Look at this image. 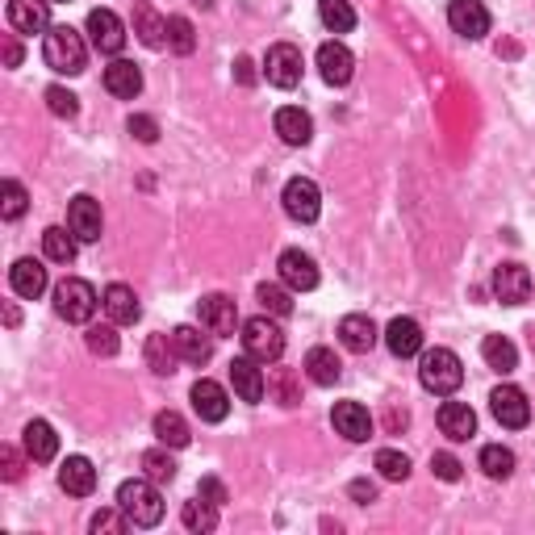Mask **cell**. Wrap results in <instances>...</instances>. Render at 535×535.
Here are the masks:
<instances>
[{
	"instance_id": "cell-1",
	"label": "cell",
	"mask_w": 535,
	"mask_h": 535,
	"mask_svg": "<svg viewBox=\"0 0 535 535\" xmlns=\"http://www.w3.org/2000/svg\"><path fill=\"white\" fill-rule=\"evenodd\" d=\"M42 59L51 72L59 76H80L84 72V59H88V46L80 38V30L72 26H51L42 34Z\"/></svg>"
},
{
	"instance_id": "cell-2",
	"label": "cell",
	"mask_w": 535,
	"mask_h": 535,
	"mask_svg": "<svg viewBox=\"0 0 535 535\" xmlns=\"http://www.w3.org/2000/svg\"><path fill=\"white\" fill-rule=\"evenodd\" d=\"M118 506L130 515L134 527H155L159 519H164V498H159L155 481L143 473V477H130L118 485Z\"/></svg>"
},
{
	"instance_id": "cell-3",
	"label": "cell",
	"mask_w": 535,
	"mask_h": 535,
	"mask_svg": "<svg viewBox=\"0 0 535 535\" xmlns=\"http://www.w3.org/2000/svg\"><path fill=\"white\" fill-rule=\"evenodd\" d=\"M418 381H423L427 393L448 398V393H456L464 385V364L448 347H431V352H423V360H418Z\"/></svg>"
},
{
	"instance_id": "cell-4",
	"label": "cell",
	"mask_w": 535,
	"mask_h": 535,
	"mask_svg": "<svg viewBox=\"0 0 535 535\" xmlns=\"http://www.w3.org/2000/svg\"><path fill=\"white\" fill-rule=\"evenodd\" d=\"M239 339H243V352H247L251 360H260V364H276V360L285 356V331L276 327L268 314L247 318Z\"/></svg>"
},
{
	"instance_id": "cell-5",
	"label": "cell",
	"mask_w": 535,
	"mask_h": 535,
	"mask_svg": "<svg viewBox=\"0 0 535 535\" xmlns=\"http://www.w3.org/2000/svg\"><path fill=\"white\" fill-rule=\"evenodd\" d=\"M97 306H101L97 289H92L88 281H80V276H67V281L55 285V314L59 318H67V322H92Z\"/></svg>"
},
{
	"instance_id": "cell-6",
	"label": "cell",
	"mask_w": 535,
	"mask_h": 535,
	"mask_svg": "<svg viewBox=\"0 0 535 535\" xmlns=\"http://www.w3.org/2000/svg\"><path fill=\"white\" fill-rule=\"evenodd\" d=\"M301 72H306V63H301V51L293 42H272L268 55H264V80L272 88H297L301 84Z\"/></svg>"
},
{
	"instance_id": "cell-7",
	"label": "cell",
	"mask_w": 535,
	"mask_h": 535,
	"mask_svg": "<svg viewBox=\"0 0 535 535\" xmlns=\"http://www.w3.org/2000/svg\"><path fill=\"white\" fill-rule=\"evenodd\" d=\"M281 201H285V214H289L293 222H301V226L318 222V214H322V193H318V184H314L310 176H293V180L285 184Z\"/></svg>"
},
{
	"instance_id": "cell-8",
	"label": "cell",
	"mask_w": 535,
	"mask_h": 535,
	"mask_svg": "<svg viewBox=\"0 0 535 535\" xmlns=\"http://www.w3.org/2000/svg\"><path fill=\"white\" fill-rule=\"evenodd\" d=\"M197 318H201V327L209 331V335H235V331H243L239 327V306H235V297H226V293H209V297H201L197 301Z\"/></svg>"
},
{
	"instance_id": "cell-9",
	"label": "cell",
	"mask_w": 535,
	"mask_h": 535,
	"mask_svg": "<svg viewBox=\"0 0 535 535\" xmlns=\"http://www.w3.org/2000/svg\"><path fill=\"white\" fill-rule=\"evenodd\" d=\"M88 42H92V51H101V55H122V46H126L122 17L113 9H92L88 13Z\"/></svg>"
},
{
	"instance_id": "cell-10",
	"label": "cell",
	"mask_w": 535,
	"mask_h": 535,
	"mask_svg": "<svg viewBox=\"0 0 535 535\" xmlns=\"http://www.w3.org/2000/svg\"><path fill=\"white\" fill-rule=\"evenodd\" d=\"M490 410H494L498 423L510 427V431H519V427L531 423V402H527V393L519 385H498L490 393Z\"/></svg>"
},
{
	"instance_id": "cell-11",
	"label": "cell",
	"mask_w": 535,
	"mask_h": 535,
	"mask_svg": "<svg viewBox=\"0 0 535 535\" xmlns=\"http://www.w3.org/2000/svg\"><path fill=\"white\" fill-rule=\"evenodd\" d=\"M318 72H322V80H327L331 88L352 84V76H356V55L347 51L339 38L322 42V46H318Z\"/></svg>"
},
{
	"instance_id": "cell-12",
	"label": "cell",
	"mask_w": 535,
	"mask_h": 535,
	"mask_svg": "<svg viewBox=\"0 0 535 535\" xmlns=\"http://www.w3.org/2000/svg\"><path fill=\"white\" fill-rule=\"evenodd\" d=\"M448 26H452V34L477 42V38L490 34V9H485L481 0H452L448 5Z\"/></svg>"
},
{
	"instance_id": "cell-13",
	"label": "cell",
	"mask_w": 535,
	"mask_h": 535,
	"mask_svg": "<svg viewBox=\"0 0 535 535\" xmlns=\"http://www.w3.org/2000/svg\"><path fill=\"white\" fill-rule=\"evenodd\" d=\"M67 226H72V235L80 243H97L101 230H105V218H101V201L97 197H72V205H67Z\"/></svg>"
},
{
	"instance_id": "cell-14",
	"label": "cell",
	"mask_w": 535,
	"mask_h": 535,
	"mask_svg": "<svg viewBox=\"0 0 535 535\" xmlns=\"http://www.w3.org/2000/svg\"><path fill=\"white\" fill-rule=\"evenodd\" d=\"M276 268H281L285 289H293V293H310V289H318V264L310 260L306 251H297V247L281 251V260H276Z\"/></svg>"
},
{
	"instance_id": "cell-15",
	"label": "cell",
	"mask_w": 535,
	"mask_h": 535,
	"mask_svg": "<svg viewBox=\"0 0 535 535\" xmlns=\"http://www.w3.org/2000/svg\"><path fill=\"white\" fill-rule=\"evenodd\" d=\"M535 281L531 272L523 264H498L494 268V297L502 301V306H523V301L531 297Z\"/></svg>"
},
{
	"instance_id": "cell-16",
	"label": "cell",
	"mask_w": 535,
	"mask_h": 535,
	"mask_svg": "<svg viewBox=\"0 0 535 535\" xmlns=\"http://www.w3.org/2000/svg\"><path fill=\"white\" fill-rule=\"evenodd\" d=\"M230 385H235V393L243 402H264V393H268V381H264V368L260 360H251L247 352L239 360H230Z\"/></svg>"
},
{
	"instance_id": "cell-17",
	"label": "cell",
	"mask_w": 535,
	"mask_h": 535,
	"mask_svg": "<svg viewBox=\"0 0 535 535\" xmlns=\"http://www.w3.org/2000/svg\"><path fill=\"white\" fill-rule=\"evenodd\" d=\"M189 398H193V410H197L201 423H222V418L230 414V393L218 381H209V377H201L189 389Z\"/></svg>"
},
{
	"instance_id": "cell-18",
	"label": "cell",
	"mask_w": 535,
	"mask_h": 535,
	"mask_svg": "<svg viewBox=\"0 0 535 535\" xmlns=\"http://www.w3.org/2000/svg\"><path fill=\"white\" fill-rule=\"evenodd\" d=\"M9 26L17 34H46L51 30V0H9Z\"/></svg>"
},
{
	"instance_id": "cell-19",
	"label": "cell",
	"mask_w": 535,
	"mask_h": 535,
	"mask_svg": "<svg viewBox=\"0 0 535 535\" xmlns=\"http://www.w3.org/2000/svg\"><path fill=\"white\" fill-rule=\"evenodd\" d=\"M59 490L72 494V498H88L97 490V469H92L88 456H67L59 464Z\"/></svg>"
},
{
	"instance_id": "cell-20",
	"label": "cell",
	"mask_w": 535,
	"mask_h": 535,
	"mask_svg": "<svg viewBox=\"0 0 535 535\" xmlns=\"http://www.w3.org/2000/svg\"><path fill=\"white\" fill-rule=\"evenodd\" d=\"M381 331H377V322H372L368 314H347L339 322V343L347 347V352H356V356H368L372 347H377Z\"/></svg>"
},
{
	"instance_id": "cell-21",
	"label": "cell",
	"mask_w": 535,
	"mask_h": 535,
	"mask_svg": "<svg viewBox=\"0 0 535 535\" xmlns=\"http://www.w3.org/2000/svg\"><path fill=\"white\" fill-rule=\"evenodd\" d=\"M331 423H335V431H339L343 439H352V444H364V439L372 435V414H368V406H360V402H335Z\"/></svg>"
},
{
	"instance_id": "cell-22",
	"label": "cell",
	"mask_w": 535,
	"mask_h": 535,
	"mask_svg": "<svg viewBox=\"0 0 535 535\" xmlns=\"http://www.w3.org/2000/svg\"><path fill=\"white\" fill-rule=\"evenodd\" d=\"M439 431H444L452 444H464V439L477 435V414L469 402H444L439 406Z\"/></svg>"
},
{
	"instance_id": "cell-23",
	"label": "cell",
	"mask_w": 535,
	"mask_h": 535,
	"mask_svg": "<svg viewBox=\"0 0 535 535\" xmlns=\"http://www.w3.org/2000/svg\"><path fill=\"white\" fill-rule=\"evenodd\" d=\"M385 347L398 360H410L423 352V327H418L414 318H393L389 327H385Z\"/></svg>"
},
{
	"instance_id": "cell-24",
	"label": "cell",
	"mask_w": 535,
	"mask_h": 535,
	"mask_svg": "<svg viewBox=\"0 0 535 535\" xmlns=\"http://www.w3.org/2000/svg\"><path fill=\"white\" fill-rule=\"evenodd\" d=\"M105 92L118 101H134L138 92H143V72H138L130 59H113L105 67Z\"/></svg>"
},
{
	"instance_id": "cell-25",
	"label": "cell",
	"mask_w": 535,
	"mask_h": 535,
	"mask_svg": "<svg viewBox=\"0 0 535 535\" xmlns=\"http://www.w3.org/2000/svg\"><path fill=\"white\" fill-rule=\"evenodd\" d=\"M101 306L109 314V322H118V327H134L138 318H143V306H138V297L130 285H109L101 293Z\"/></svg>"
},
{
	"instance_id": "cell-26",
	"label": "cell",
	"mask_w": 535,
	"mask_h": 535,
	"mask_svg": "<svg viewBox=\"0 0 535 535\" xmlns=\"http://www.w3.org/2000/svg\"><path fill=\"white\" fill-rule=\"evenodd\" d=\"M172 343H176V356L184 364H197L201 368V364H209V356H214V339L201 335V327H189V322L172 331Z\"/></svg>"
},
{
	"instance_id": "cell-27",
	"label": "cell",
	"mask_w": 535,
	"mask_h": 535,
	"mask_svg": "<svg viewBox=\"0 0 535 535\" xmlns=\"http://www.w3.org/2000/svg\"><path fill=\"white\" fill-rule=\"evenodd\" d=\"M276 134H281V143H289V147H306L310 138H314L310 113H306V109H297V105L276 109Z\"/></svg>"
},
{
	"instance_id": "cell-28",
	"label": "cell",
	"mask_w": 535,
	"mask_h": 535,
	"mask_svg": "<svg viewBox=\"0 0 535 535\" xmlns=\"http://www.w3.org/2000/svg\"><path fill=\"white\" fill-rule=\"evenodd\" d=\"M9 285H13V293H17V297L38 301V297L46 293V268L26 255V260H17V264L9 268Z\"/></svg>"
},
{
	"instance_id": "cell-29",
	"label": "cell",
	"mask_w": 535,
	"mask_h": 535,
	"mask_svg": "<svg viewBox=\"0 0 535 535\" xmlns=\"http://www.w3.org/2000/svg\"><path fill=\"white\" fill-rule=\"evenodd\" d=\"M134 34H138V42H143L147 51H159V46L168 42V17H159L147 0H138L134 5Z\"/></svg>"
},
{
	"instance_id": "cell-30",
	"label": "cell",
	"mask_w": 535,
	"mask_h": 535,
	"mask_svg": "<svg viewBox=\"0 0 535 535\" xmlns=\"http://www.w3.org/2000/svg\"><path fill=\"white\" fill-rule=\"evenodd\" d=\"M21 435H26V456H30L34 464L55 460V452H59V435H55V427L46 423V418H30Z\"/></svg>"
},
{
	"instance_id": "cell-31",
	"label": "cell",
	"mask_w": 535,
	"mask_h": 535,
	"mask_svg": "<svg viewBox=\"0 0 535 535\" xmlns=\"http://www.w3.org/2000/svg\"><path fill=\"white\" fill-rule=\"evenodd\" d=\"M306 377L322 389H331L343 377V364H339V356L331 352V347H310L306 352Z\"/></svg>"
},
{
	"instance_id": "cell-32",
	"label": "cell",
	"mask_w": 535,
	"mask_h": 535,
	"mask_svg": "<svg viewBox=\"0 0 535 535\" xmlns=\"http://www.w3.org/2000/svg\"><path fill=\"white\" fill-rule=\"evenodd\" d=\"M481 356H485V364H490L494 372H502V377L519 368V347L510 343L506 335H485L481 339Z\"/></svg>"
},
{
	"instance_id": "cell-33",
	"label": "cell",
	"mask_w": 535,
	"mask_h": 535,
	"mask_svg": "<svg viewBox=\"0 0 535 535\" xmlns=\"http://www.w3.org/2000/svg\"><path fill=\"white\" fill-rule=\"evenodd\" d=\"M76 235H72V226H46L42 230V251H46V260L51 264H72L76 260Z\"/></svg>"
},
{
	"instance_id": "cell-34",
	"label": "cell",
	"mask_w": 535,
	"mask_h": 535,
	"mask_svg": "<svg viewBox=\"0 0 535 535\" xmlns=\"http://www.w3.org/2000/svg\"><path fill=\"white\" fill-rule=\"evenodd\" d=\"M155 435H159V444H168V448H189V439H193L189 423H184L176 410H159L155 414Z\"/></svg>"
},
{
	"instance_id": "cell-35",
	"label": "cell",
	"mask_w": 535,
	"mask_h": 535,
	"mask_svg": "<svg viewBox=\"0 0 535 535\" xmlns=\"http://www.w3.org/2000/svg\"><path fill=\"white\" fill-rule=\"evenodd\" d=\"M318 17L331 34H352L356 30V9L347 0H318Z\"/></svg>"
},
{
	"instance_id": "cell-36",
	"label": "cell",
	"mask_w": 535,
	"mask_h": 535,
	"mask_svg": "<svg viewBox=\"0 0 535 535\" xmlns=\"http://www.w3.org/2000/svg\"><path fill=\"white\" fill-rule=\"evenodd\" d=\"M218 510L222 506H214L209 498H193V502H184V510H180V519H184V527L189 531H214L218 527Z\"/></svg>"
},
{
	"instance_id": "cell-37",
	"label": "cell",
	"mask_w": 535,
	"mask_h": 535,
	"mask_svg": "<svg viewBox=\"0 0 535 535\" xmlns=\"http://www.w3.org/2000/svg\"><path fill=\"white\" fill-rule=\"evenodd\" d=\"M176 343H172V335H151L147 339V364L159 372V377H172L176 372Z\"/></svg>"
},
{
	"instance_id": "cell-38",
	"label": "cell",
	"mask_w": 535,
	"mask_h": 535,
	"mask_svg": "<svg viewBox=\"0 0 535 535\" xmlns=\"http://www.w3.org/2000/svg\"><path fill=\"white\" fill-rule=\"evenodd\" d=\"M481 469H485V477L506 481L510 473H515V452L502 448V444H485L481 448Z\"/></svg>"
},
{
	"instance_id": "cell-39",
	"label": "cell",
	"mask_w": 535,
	"mask_h": 535,
	"mask_svg": "<svg viewBox=\"0 0 535 535\" xmlns=\"http://www.w3.org/2000/svg\"><path fill=\"white\" fill-rule=\"evenodd\" d=\"M143 473L155 481V485H168V481H176V460L168 456V444L164 448H151V452H143Z\"/></svg>"
},
{
	"instance_id": "cell-40",
	"label": "cell",
	"mask_w": 535,
	"mask_h": 535,
	"mask_svg": "<svg viewBox=\"0 0 535 535\" xmlns=\"http://www.w3.org/2000/svg\"><path fill=\"white\" fill-rule=\"evenodd\" d=\"M268 393H272V398L276 402H281V406H297L301 402V393H297V377H293V372L289 368H268Z\"/></svg>"
},
{
	"instance_id": "cell-41",
	"label": "cell",
	"mask_w": 535,
	"mask_h": 535,
	"mask_svg": "<svg viewBox=\"0 0 535 535\" xmlns=\"http://www.w3.org/2000/svg\"><path fill=\"white\" fill-rule=\"evenodd\" d=\"M84 343H88V352L92 356H118V347H122V339H118V322H109V327H88V335H84Z\"/></svg>"
},
{
	"instance_id": "cell-42",
	"label": "cell",
	"mask_w": 535,
	"mask_h": 535,
	"mask_svg": "<svg viewBox=\"0 0 535 535\" xmlns=\"http://www.w3.org/2000/svg\"><path fill=\"white\" fill-rule=\"evenodd\" d=\"M168 46L176 55H193L197 51V30L189 17H168Z\"/></svg>"
},
{
	"instance_id": "cell-43",
	"label": "cell",
	"mask_w": 535,
	"mask_h": 535,
	"mask_svg": "<svg viewBox=\"0 0 535 535\" xmlns=\"http://www.w3.org/2000/svg\"><path fill=\"white\" fill-rule=\"evenodd\" d=\"M0 197H5V201H0V214H5L9 222H17L30 209V193H26V184H21V180H5Z\"/></svg>"
},
{
	"instance_id": "cell-44",
	"label": "cell",
	"mask_w": 535,
	"mask_h": 535,
	"mask_svg": "<svg viewBox=\"0 0 535 535\" xmlns=\"http://www.w3.org/2000/svg\"><path fill=\"white\" fill-rule=\"evenodd\" d=\"M377 473H381L385 481H406V477H410V456L398 452V448H381V452H377Z\"/></svg>"
},
{
	"instance_id": "cell-45",
	"label": "cell",
	"mask_w": 535,
	"mask_h": 535,
	"mask_svg": "<svg viewBox=\"0 0 535 535\" xmlns=\"http://www.w3.org/2000/svg\"><path fill=\"white\" fill-rule=\"evenodd\" d=\"M46 109H51L55 118L72 122L76 113H80V97H76V92H67L63 84H51V88H46Z\"/></svg>"
},
{
	"instance_id": "cell-46",
	"label": "cell",
	"mask_w": 535,
	"mask_h": 535,
	"mask_svg": "<svg viewBox=\"0 0 535 535\" xmlns=\"http://www.w3.org/2000/svg\"><path fill=\"white\" fill-rule=\"evenodd\" d=\"M255 297H260V306L268 314H276V318H289L293 314V301H289V293L281 285H260V289H255Z\"/></svg>"
},
{
	"instance_id": "cell-47",
	"label": "cell",
	"mask_w": 535,
	"mask_h": 535,
	"mask_svg": "<svg viewBox=\"0 0 535 535\" xmlns=\"http://www.w3.org/2000/svg\"><path fill=\"white\" fill-rule=\"evenodd\" d=\"M92 531H113V535H122L126 527H130V515H126V510L118 506V510H97V515H92V523H88Z\"/></svg>"
},
{
	"instance_id": "cell-48",
	"label": "cell",
	"mask_w": 535,
	"mask_h": 535,
	"mask_svg": "<svg viewBox=\"0 0 535 535\" xmlns=\"http://www.w3.org/2000/svg\"><path fill=\"white\" fill-rule=\"evenodd\" d=\"M431 473H435L439 481H460L464 464H460L452 452H435V456H431Z\"/></svg>"
},
{
	"instance_id": "cell-49",
	"label": "cell",
	"mask_w": 535,
	"mask_h": 535,
	"mask_svg": "<svg viewBox=\"0 0 535 535\" xmlns=\"http://www.w3.org/2000/svg\"><path fill=\"white\" fill-rule=\"evenodd\" d=\"M126 130L138 138V143H155V138H159V122H155V118H147V113H130Z\"/></svg>"
},
{
	"instance_id": "cell-50",
	"label": "cell",
	"mask_w": 535,
	"mask_h": 535,
	"mask_svg": "<svg viewBox=\"0 0 535 535\" xmlns=\"http://www.w3.org/2000/svg\"><path fill=\"white\" fill-rule=\"evenodd\" d=\"M197 494H201V498H209V502H214V506H226V502H230V498H226V485H222L218 477H201Z\"/></svg>"
},
{
	"instance_id": "cell-51",
	"label": "cell",
	"mask_w": 535,
	"mask_h": 535,
	"mask_svg": "<svg viewBox=\"0 0 535 535\" xmlns=\"http://www.w3.org/2000/svg\"><path fill=\"white\" fill-rule=\"evenodd\" d=\"M0 464H5V481H21V473H26V469H21V456H17V448H0Z\"/></svg>"
},
{
	"instance_id": "cell-52",
	"label": "cell",
	"mask_w": 535,
	"mask_h": 535,
	"mask_svg": "<svg viewBox=\"0 0 535 535\" xmlns=\"http://www.w3.org/2000/svg\"><path fill=\"white\" fill-rule=\"evenodd\" d=\"M347 494H352L360 506H368V502H377V485H372V481H352V485H347Z\"/></svg>"
},
{
	"instance_id": "cell-53",
	"label": "cell",
	"mask_w": 535,
	"mask_h": 535,
	"mask_svg": "<svg viewBox=\"0 0 535 535\" xmlns=\"http://www.w3.org/2000/svg\"><path fill=\"white\" fill-rule=\"evenodd\" d=\"M5 67H21V42L13 34L5 38Z\"/></svg>"
},
{
	"instance_id": "cell-54",
	"label": "cell",
	"mask_w": 535,
	"mask_h": 535,
	"mask_svg": "<svg viewBox=\"0 0 535 535\" xmlns=\"http://www.w3.org/2000/svg\"><path fill=\"white\" fill-rule=\"evenodd\" d=\"M235 76H239V84H255V63L251 59H239L235 63Z\"/></svg>"
},
{
	"instance_id": "cell-55",
	"label": "cell",
	"mask_w": 535,
	"mask_h": 535,
	"mask_svg": "<svg viewBox=\"0 0 535 535\" xmlns=\"http://www.w3.org/2000/svg\"><path fill=\"white\" fill-rule=\"evenodd\" d=\"M193 5H201V9H214V0H193Z\"/></svg>"
},
{
	"instance_id": "cell-56",
	"label": "cell",
	"mask_w": 535,
	"mask_h": 535,
	"mask_svg": "<svg viewBox=\"0 0 535 535\" xmlns=\"http://www.w3.org/2000/svg\"><path fill=\"white\" fill-rule=\"evenodd\" d=\"M51 5H63V0H51Z\"/></svg>"
}]
</instances>
